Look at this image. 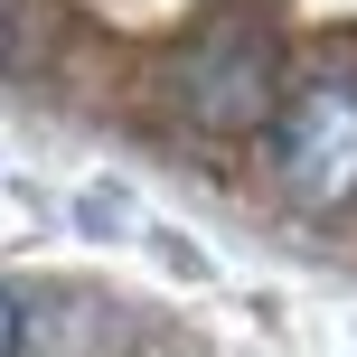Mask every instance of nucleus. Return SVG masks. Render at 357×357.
Listing matches in <instances>:
<instances>
[{
	"mask_svg": "<svg viewBox=\"0 0 357 357\" xmlns=\"http://www.w3.org/2000/svg\"><path fill=\"white\" fill-rule=\"evenodd\" d=\"M282 188L301 207H348L357 197V75H310L291 85L282 132H273Z\"/></svg>",
	"mask_w": 357,
	"mask_h": 357,
	"instance_id": "obj_1",
	"label": "nucleus"
},
{
	"mask_svg": "<svg viewBox=\"0 0 357 357\" xmlns=\"http://www.w3.org/2000/svg\"><path fill=\"white\" fill-rule=\"evenodd\" d=\"M188 123L207 132H254L273 113V29L264 19H216L188 47Z\"/></svg>",
	"mask_w": 357,
	"mask_h": 357,
	"instance_id": "obj_2",
	"label": "nucleus"
},
{
	"mask_svg": "<svg viewBox=\"0 0 357 357\" xmlns=\"http://www.w3.org/2000/svg\"><path fill=\"white\" fill-rule=\"evenodd\" d=\"M19 348H29V310L0 291V357H19Z\"/></svg>",
	"mask_w": 357,
	"mask_h": 357,
	"instance_id": "obj_3",
	"label": "nucleus"
},
{
	"mask_svg": "<svg viewBox=\"0 0 357 357\" xmlns=\"http://www.w3.org/2000/svg\"><path fill=\"white\" fill-rule=\"evenodd\" d=\"M10 47H19V38H10V10H0V66H10Z\"/></svg>",
	"mask_w": 357,
	"mask_h": 357,
	"instance_id": "obj_4",
	"label": "nucleus"
}]
</instances>
